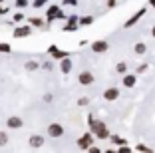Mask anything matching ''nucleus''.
Wrapping results in <instances>:
<instances>
[{
    "label": "nucleus",
    "mask_w": 155,
    "mask_h": 153,
    "mask_svg": "<svg viewBox=\"0 0 155 153\" xmlns=\"http://www.w3.org/2000/svg\"><path fill=\"white\" fill-rule=\"evenodd\" d=\"M87 123H90V131L94 133V137L97 139H110V127L105 125L104 121H94V117L87 115Z\"/></svg>",
    "instance_id": "1"
},
{
    "label": "nucleus",
    "mask_w": 155,
    "mask_h": 153,
    "mask_svg": "<svg viewBox=\"0 0 155 153\" xmlns=\"http://www.w3.org/2000/svg\"><path fill=\"white\" fill-rule=\"evenodd\" d=\"M90 48H91L94 54H104V52L110 50V42H107V40H96V42H91Z\"/></svg>",
    "instance_id": "2"
},
{
    "label": "nucleus",
    "mask_w": 155,
    "mask_h": 153,
    "mask_svg": "<svg viewBox=\"0 0 155 153\" xmlns=\"http://www.w3.org/2000/svg\"><path fill=\"white\" fill-rule=\"evenodd\" d=\"M91 143H94V133H91V131H87V133H84L82 137L78 139V147H80V149H84V151H87Z\"/></svg>",
    "instance_id": "3"
},
{
    "label": "nucleus",
    "mask_w": 155,
    "mask_h": 153,
    "mask_svg": "<svg viewBox=\"0 0 155 153\" xmlns=\"http://www.w3.org/2000/svg\"><path fill=\"white\" fill-rule=\"evenodd\" d=\"M48 135H50V137H54V139L62 137V135H64V125H62V123H58V121L50 123V125H48Z\"/></svg>",
    "instance_id": "4"
},
{
    "label": "nucleus",
    "mask_w": 155,
    "mask_h": 153,
    "mask_svg": "<svg viewBox=\"0 0 155 153\" xmlns=\"http://www.w3.org/2000/svg\"><path fill=\"white\" fill-rule=\"evenodd\" d=\"M46 143V137L44 135H30V137H28V147L30 149H40L42 145Z\"/></svg>",
    "instance_id": "5"
},
{
    "label": "nucleus",
    "mask_w": 155,
    "mask_h": 153,
    "mask_svg": "<svg viewBox=\"0 0 155 153\" xmlns=\"http://www.w3.org/2000/svg\"><path fill=\"white\" fill-rule=\"evenodd\" d=\"M6 127L8 129H22L24 127V119L18 115H10L8 119H6Z\"/></svg>",
    "instance_id": "6"
},
{
    "label": "nucleus",
    "mask_w": 155,
    "mask_h": 153,
    "mask_svg": "<svg viewBox=\"0 0 155 153\" xmlns=\"http://www.w3.org/2000/svg\"><path fill=\"white\" fill-rule=\"evenodd\" d=\"M32 34V26L28 24V26H18V28H14V32H12V36L14 38H28Z\"/></svg>",
    "instance_id": "7"
},
{
    "label": "nucleus",
    "mask_w": 155,
    "mask_h": 153,
    "mask_svg": "<svg viewBox=\"0 0 155 153\" xmlns=\"http://www.w3.org/2000/svg\"><path fill=\"white\" fill-rule=\"evenodd\" d=\"M94 81H96V78H94V74H91V72H87V70L78 76V84H82V86H91Z\"/></svg>",
    "instance_id": "8"
},
{
    "label": "nucleus",
    "mask_w": 155,
    "mask_h": 153,
    "mask_svg": "<svg viewBox=\"0 0 155 153\" xmlns=\"http://www.w3.org/2000/svg\"><path fill=\"white\" fill-rule=\"evenodd\" d=\"M121 84H123V88H135V84H137V74H123Z\"/></svg>",
    "instance_id": "9"
},
{
    "label": "nucleus",
    "mask_w": 155,
    "mask_h": 153,
    "mask_svg": "<svg viewBox=\"0 0 155 153\" xmlns=\"http://www.w3.org/2000/svg\"><path fill=\"white\" fill-rule=\"evenodd\" d=\"M72 68H74V62L70 60V56H66V58L60 60V72H62V74H70V72H72Z\"/></svg>",
    "instance_id": "10"
},
{
    "label": "nucleus",
    "mask_w": 155,
    "mask_h": 153,
    "mask_svg": "<svg viewBox=\"0 0 155 153\" xmlns=\"http://www.w3.org/2000/svg\"><path fill=\"white\" fill-rule=\"evenodd\" d=\"M145 12H147V8H139V10H137V12L133 14V16H131L129 20H125V28H131V26H135V22H137L139 18H141V16H143Z\"/></svg>",
    "instance_id": "11"
},
{
    "label": "nucleus",
    "mask_w": 155,
    "mask_h": 153,
    "mask_svg": "<svg viewBox=\"0 0 155 153\" xmlns=\"http://www.w3.org/2000/svg\"><path fill=\"white\" fill-rule=\"evenodd\" d=\"M117 98H119V90L117 88H107V90L104 91V99L105 101H115Z\"/></svg>",
    "instance_id": "12"
},
{
    "label": "nucleus",
    "mask_w": 155,
    "mask_h": 153,
    "mask_svg": "<svg viewBox=\"0 0 155 153\" xmlns=\"http://www.w3.org/2000/svg\"><path fill=\"white\" fill-rule=\"evenodd\" d=\"M24 70H26V72H36V70H40V62H36V60H28V62L24 64Z\"/></svg>",
    "instance_id": "13"
},
{
    "label": "nucleus",
    "mask_w": 155,
    "mask_h": 153,
    "mask_svg": "<svg viewBox=\"0 0 155 153\" xmlns=\"http://www.w3.org/2000/svg\"><path fill=\"white\" fill-rule=\"evenodd\" d=\"M60 6H50V8L46 10V16H48V22H52V20H56V14L60 12Z\"/></svg>",
    "instance_id": "14"
},
{
    "label": "nucleus",
    "mask_w": 155,
    "mask_h": 153,
    "mask_svg": "<svg viewBox=\"0 0 155 153\" xmlns=\"http://www.w3.org/2000/svg\"><path fill=\"white\" fill-rule=\"evenodd\" d=\"M133 52H135L137 56H143L147 52V44H145V42H137V44L133 46Z\"/></svg>",
    "instance_id": "15"
},
{
    "label": "nucleus",
    "mask_w": 155,
    "mask_h": 153,
    "mask_svg": "<svg viewBox=\"0 0 155 153\" xmlns=\"http://www.w3.org/2000/svg\"><path fill=\"white\" fill-rule=\"evenodd\" d=\"M78 26H80V22H72V20H68V24H64L62 30H64V32H76Z\"/></svg>",
    "instance_id": "16"
},
{
    "label": "nucleus",
    "mask_w": 155,
    "mask_h": 153,
    "mask_svg": "<svg viewBox=\"0 0 155 153\" xmlns=\"http://www.w3.org/2000/svg\"><path fill=\"white\" fill-rule=\"evenodd\" d=\"M52 58H54V60H58V62H60V60H62V58H66V56H68V52H64V50H58V48H56L54 50V52H52Z\"/></svg>",
    "instance_id": "17"
},
{
    "label": "nucleus",
    "mask_w": 155,
    "mask_h": 153,
    "mask_svg": "<svg viewBox=\"0 0 155 153\" xmlns=\"http://www.w3.org/2000/svg\"><path fill=\"white\" fill-rule=\"evenodd\" d=\"M115 72L117 74H127V62H117L115 64Z\"/></svg>",
    "instance_id": "18"
},
{
    "label": "nucleus",
    "mask_w": 155,
    "mask_h": 153,
    "mask_svg": "<svg viewBox=\"0 0 155 153\" xmlns=\"http://www.w3.org/2000/svg\"><path fill=\"white\" fill-rule=\"evenodd\" d=\"M94 22V16H82L80 18V26H90Z\"/></svg>",
    "instance_id": "19"
},
{
    "label": "nucleus",
    "mask_w": 155,
    "mask_h": 153,
    "mask_svg": "<svg viewBox=\"0 0 155 153\" xmlns=\"http://www.w3.org/2000/svg\"><path fill=\"white\" fill-rule=\"evenodd\" d=\"M110 139L114 141L115 145H125V143H127V141L123 139V137H119V135H110Z\"/></svg>",
    "instance_id": "20"
},
{
    "label": "nucleus",
    "mask_w": 155,
    "mask_h": 153,
    "mask_svg": "<svg viewBox=\"0 0 155 153\" xmlns=\"http://www.w3.org/2000/svg\"><path fill=\"white\" fill-rule=\"evenodd\" d=\"M8 133H6V131H0V147H4L6 143H8Z\"/></svg>",
    "instance_id": "21"
},
{
    "label": "nucleus",
    "mask_w": 155,
    "mask_h": 153,
    "mask_svg": "<svg viewBox=\"0 0 155 153\" xmlns=\"http://www.w3.org/2000/svg\"><path fill=\"white\" fill-rule=\"evenodd\" d=\"M0 52H4V54H10V52H12V48H10V44L2 42V44H0Z\"/></svg>",
    "instance_id": "22"
},
{
    "label": "nucleus",
    "mask_w": 155,
    "mask_h": 153,
    "mask_svg": "<svg viewBox=\"0 0 155 153\" xmlns=\"http://www.w3.org/2000/svg\"><path fill=\"white\" fill-rule=\"evenodd\" d=\"M46 2H48V0H34V2H32V6H34V8H44V6H46Z\"/></svg>",
    "instance_id": "23"
},
{
    "label": "nucleus",
    "mask_w": 155,
    "mask_h": 153,
    "mask_svg": "<svg viewBox=\"0 0 155 153\" xmlns=\"http://www.w3.org/2000/svg\"><path fill=\"white\" fill-rule=\"evenodd\" d=\"M40 68H42V70H46V72H50L52 68H54V64H52V62H42Z\"/></svg>",
    "instance_id": "24"
},
{
    "label": "nucleus",
    "mask_w": 155,
    "mask_h": 153,
    "mask_svg": "<svg viewBox=\"0 0 155 153\" xmlns=\"http://www.w3.org/2000/svg\"><path fill=\"white\" fill-rule=\"evenodd\" d=\"M28 4H30L28 0H16V8H26Z\"/></svg>",
    "instance_id": "25"
},
{
    "label": "nucleus",
    "mask_w": 155,
    "mask_h": 153,
    "mask_svg": "<svg viewBox=\"0 0 155 153\" xmlns=\"http://www.w3.org/2000/svg\"><path fill=\"white\" fill-rule=\"evenodd\" d=\"M30 24H32V26H44V22H42L40 18H32V20H30Z\"/></svg>",
    "instance_id": "26"
},
{
    "label": "nucleus",
    "mask_w": 155,
    "mask_h": 153,
    "mask_svg": "<svg viewBox=\"0 0 155 153\" xmlns=\"http://www.w3.org/2000/svg\"><path fill=\"white\" fill-rule=\"evenodd\" d=\"M42 99H44L46 104H52V99H54V95H52V94H44V98H42Z\"/></svg>",
    "instance_id": "27"
},
{
    "label": "nucleus",
    "mask_w": 155,
    "mask_h": 153,
    "mask_svg": "<svg viewBox=\"0 0 155 153\" xmlns=\"http://www.w3.org/2000/svg\"><path fill=\"white\" fill-rule=\"evenodd\" d=\"M87 104H90V99H87V98H80V99H78V105H87Z\"/></svg>",
    "instance_id": "28"
},
{
    "label": "nucleus",
    "mask_w": 155,
    "mask_h": 153,
    "mask_svg": "<svg viewBox=\"0 0 155 153\" xmlns=\"http://www.w3.org/2000/svg\"><path fill=\"white\" fill-rule=\"evenodd\" d=\"M62 4H66V6H78V0H64Z\"/></svg>",
    "instance_id": "29"
},
{
    "label": "nucleus",
    "mask_w": 155,
    "mask_h": 153,
    "mask_svg": "<svg viewBox=\"0 0 155 153\" xmlns=\"http://www.w3.org/2000/svg\"><path fill=\"white\" fill-rule=\"evenodd\" d=\"M147 70V64H141V66H137V72L135 74H143Z\"/></svg>",
    "instance_id": "30"
},
{
    "label": "nucleus",
    "mask_w": 155,
    "mask_h": 153,
    "mask_svg": "<svg viewBox=\"0 0 155 153\" xmlns=\"http://www.w3.org/2000/svg\"><path fill=\"white\" fill-rule=\"evenodd\" d=\"M131 149L127 147V145H119V153H129Z\"/></svg>",
    "instance_id": "31"
},
{
    "label": "nucleus",
    "mask_w": 155,
    "mask_h": 153,
    "mask_svg": "<svg viewBox=\"0 0 155 153\" xmlns=\"http://www.w3.org/2000/svg\"><path fill=\"white\" fill-rule=\"evenodd\" d=\"M24 20V14H14V22H22Z\"/></svg>",
    "instance_id": "32"
},
{
    "label": "nucleus",
    "mask_w": 155,
    "mask_h": 153,
    "mask_svg": "<svg viewBox=\"0 0 155 153\" xmlns=\"http://www.w3.org/2000/svg\"><path fill=\"white\" fill-rule=\"evenodd\" d=\"M137 151H149V147H145V145H137Z\"/></svg>",
    "instance_id": "33"
},
{
    "label": "nucleus",
    "mask_w": 155,
    "mask_h": 153,
    "mask_svg": "<svg viewBox=\"0 0 155 153\" xmlns=\"http://www.w3.org/2000/svg\"><path fill=\"white\" fill-rule=\"evenodd\" d=\"M87 151H90V153H100V149L94 147V145H90V149H87Z\"/></svg>",
    "instance_id": "34"
},
{
    "label": "nucleus",
    "mask_w": 155,
    "mask_h": 153,
    "mask_svg": "<svg viewBox=\"0 0 155 153\" xmlns=\"http://www.w3.org/2000/svg\"><path fill=\"white\" fill-rule=\"evenodd\" d=\"M115 4H117V2H115V0H107V8H114Z\"/></svg>",
    "instance_id": "35"
},
{
    "label": "nucleus",
    "mask_w": 155,
    "mask_h": 153,
    "mask_svg": "<svg viewBox=\"0 0 155 153\" xmlns=\"http://www.w3.org/2000/svg\"><path fill=\"white\" fill-rule=\"evenodd\" d=\"M56 48H58V46H56V44H52V46H50V48H48V54H52V52H54V50H56Z\"/></svg>",
    "instance_id": "36"
},
{
    "label": "nucleus",
    "mask_w": 155,
    "mask_h": 153,
    "mask_svg": "<svg viewBox=\"0 0 155 153\" xmlns=\"http://www.w3.org/2000/svg\"><path fill=\"white\" fill-rule=\"evenodd\" d=\"M2 14H6V8H2V6H0V16H2Z\"/></svg>",
    "instance_id": "37"
},
{
    "label": "nucleus",
    "mask_w": 155,
    "mask_h": 153,
    "mask_svg": "<svg viewBox=\"0 0 155 153\" xmlns=\"http://www.w3.org/2000/svg\"><path fill=\"white\" fill-rule=\"evenodd\" d=\"M151 36H153V38H155V26H153V28H151Z\"/></svg>",
    "instance_id": "38"
},
{
    "label": "nucleus",
    "mask_w": 155,
    "mask_h": 153,
    "mask_svg": "<svg viewBox=\"0 0 155 153\" xmlns=\"http://www.w3.org/2000/svg\"><path fill=\"white\" fill-rule=\"evenodd\" d=\"M149 4H151V6H155V0H149Z\"/></svg>",
    "instance_id": "39"
},
{
    "label": "nucleus",
    "mask_w": 155,
    "mask_h": 153,
    "mask_svg": "<svg viewBox=\"0 0 155 153\" xmlns=\"http://www.w3.org/2000/svg\"><path fill=\"white\" fill-rule=\"evenodd\" d=\"M2 2H4V0H0V4H2Z\"/></svg>",
    "instance_id": "40"
}]
</instances>
